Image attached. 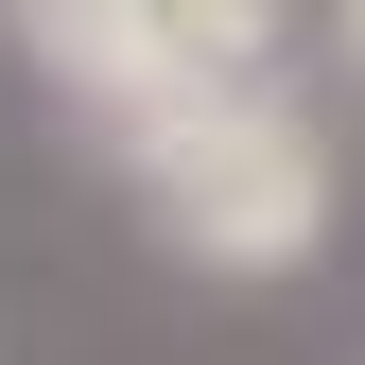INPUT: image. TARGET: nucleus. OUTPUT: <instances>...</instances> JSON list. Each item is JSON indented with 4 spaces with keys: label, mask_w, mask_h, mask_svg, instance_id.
<instances>
[{
    "label": "nucleus",
    "mask_w": 365,
    "mask_h": 365,
    "mask_svg": "<svg viewBox=\"0 0 365 365\" xmlns=\"http://www.w3.org/2000/svg\"><path fill=\"white\" fill-rule=\"evenodd\" d=\"M122 192H140V226L174 261H209V279H296L313 244H331V140L279 105L261 70H209L174 87V105L105 122Z\"/></svg>",
    "instance_id": "obj_1"
},
{
    "label": "nucleus",
    "mask_w": 365,
    "mask_h": 365,
    "mask_svg": "<svg viewBox=\"0 0 365 365\" xmlns=\"http://www.w3.org/2000/svg\"><path fill=\"white\" fill-rule=\"evenodd\" d=\"M0 35H18V70L53 87V105H87V122H140L174 87H209L157 0H0Z\"/></svg>",
    "instance_id": "obj_2"
},
{
    "label": "nucleus",
    "mask_w": 365,
    "mask_h": 365,
    "mask_svg": "<svg viewBox=\"0 0 365 365\" xmlns=\"http://www.w3.org/2000/svg\"><path fill=\"white\" fill-rule=\"evenodd\" d=\"M157 18H174V53H192V70H261L296 0H157Z\"/></svg>",
    "instance_id": "obj_3"
},
{
    "label": "nucleus",
    "mask_w": 365,
    "mask_h": 365,
    "mask_svg": "<svg viewBox=\"0 0 365 365\" xmlns=\"http://www.w3.org/2000/svg\"><path fill=\"white\" fill-rule=\"evenodd\" d=\"M331 35H348V70H365V0H331Z\"/></svg>",
    "instance_id": "obj_4"
}]
</instances>
